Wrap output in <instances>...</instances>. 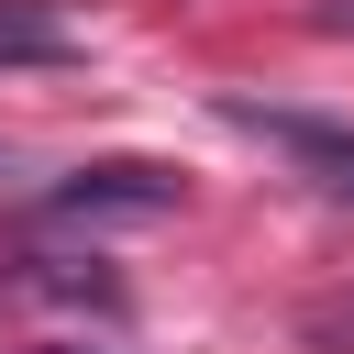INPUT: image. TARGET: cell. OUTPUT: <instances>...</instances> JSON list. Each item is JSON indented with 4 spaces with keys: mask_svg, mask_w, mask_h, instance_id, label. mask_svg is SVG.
I'll return each instance as SVG.
<instances>
[{
    "mask_svg": "<svg viewBox=\"0 0 354 354\" xmlns=\"http://www.w3.org/2000/svg\"><path fill=\"white\" fill-rule=\"evenodd\" d=\"M11 166H22V155H11V144H0V177H11Z\"/></svg>",
    "mask_w": 354,
    "mask_h": 354,
    "instance_id": "5b68a950",
    "label": "cell"
},
{
    "mask_svg": "<svg viewBox=\"0 0 354 354\" xmlns=\"http://www.w3.org/2000/svg\"><path fill=\"white\" fill-rule=\"evenodd\" d=\"M177 199H188V177H177V166L111 155V166H77V177H55V188L33 199V221H44V232H111V221H166Z\"/></svg>",
    "mask_w": 354,
    "mask_h": 354,
    "instance_id": "6da1fadb",
    "label": "cell"
},
{
    "mask_svg": "<svg viewBox=\"0 0 354 354\" xmlns=\"http://www.w3.org/2000/svg\"><path fill=\"white\" fill-rule=\"evenodd\" d=\"M77 55V22L44 11V0H0V66H66Z\"/></svg>",
    "mask_w": 354,
    "mask_h": 354,
    "instance_id": "3957f363",
    "label": "cell"
},
{
    "mask_svg": "<svg viewBox=\"0 0 354 354\" xmlns=\"http://www.w3.org/2000/svg\"><path fill=\"white\" fill-rule=\"evenodd\" d=\"M299 343H321V354H354V288H343V299H310V310H299Z\"/></svg>",
    "mask_w": 354,
    "mask_h": 354,
    "instance_id": "277c9868",
    "label": "cell"
},
{
    "mask_svg": "<svg viewBox=\"0 0 354 354\" xmlns=\"http://www.w3.org/2000/svg\"><path fill=\"white\" fill-rule=\"evenodd\" d=\"M221 122L232 133H254V144H277L310 188H332V199H354V133L343 122H310V111H266V100H221Z\"/></svg>",
    "mask_w": 354,
    "mask_h": 354,
    "instance_id": "7a4b0ae2",
    "label": "cell"
}]
</instances>
